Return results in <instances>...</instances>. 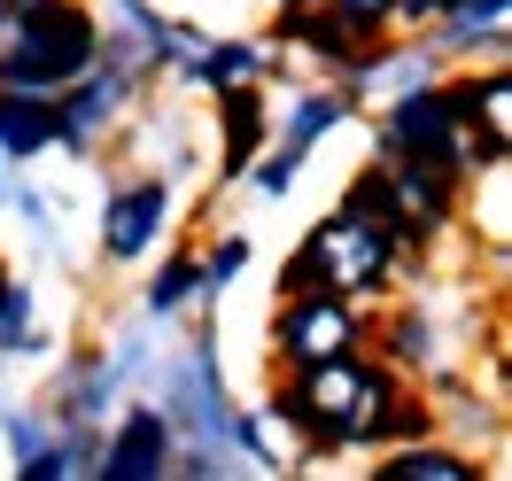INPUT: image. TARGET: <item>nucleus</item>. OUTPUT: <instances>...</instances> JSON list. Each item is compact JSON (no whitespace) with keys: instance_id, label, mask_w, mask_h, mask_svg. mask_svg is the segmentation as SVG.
I'll list each match as a JSON object with an SVG mask.
<instances>
[{"instance_id":"f257e3e1","label":"nucleus","mask_w":512,"mask_h":481,"mask_svg":"<svg viewBox=\"0 0 512 481\" xmlns=\"http://www.w3.org/2000/svg\"><path fill=\"white\" fill-rule=\"evenodd\" d=\"M396 365H365L357 350L319 357V365H295L272 388V419L303 435V450H381V419L396 396Z\"/></svg>"},{"instance_id":"f03ea898","label":"nucleus","mask_w":512,"mask_h":481,"mask_svg":"<svg viewBox=\"0 0 512 481\" xmlns=\"http://www.w3.org/2000/svg\"><path fill=\"white\" fill-rule=\"evenodd\" d=\"M101 47H109V32L94 24V8H78V0H24L0 24V86L55 94V86H70L94 63Z\"/></svg>"},{"instance_id":"7ed1b4c3","label":"nucleus","mask_w":512,"mask_h":481,"mask_svg":"<svg viewBox=\"0 0 512 481\" xmlns=\"http://www.w3.org/2000/svg\"><path fill=\"white\" fill-rule=\"evenodd\" d=\"M396 241L388 233H373L365 218H350V210H334V218H319V233L303 241L288 257V272H280V295H350V303H365V295L388 288V272H396Z\"/></svg>"},{"instance_id":"20e7f679","label":"nucleus","mask_w":512,"mask_h":481,"mask_svg":"<svg viewBox=\"0 0 512 481\" xmlns=\"http://www.w3.org/2000/svg\"><path fill=\"white\" fill-rule=\"evenodd\" d=\"M381 156L427 163V171H450V179L466 171V156H458V117H450V101H443L435 78L388 94V109H381Z\"/></svg>"},{"instance_id":"39448f33","label":"nucleus","mask_w":512,"mask_h":481,"mask_svg":"<svg viewBox=\"0 0 512 481\" xmlns=\"http://www.w3.org/2000/svg\"><path fill=\"white\" fill-rule=\"evenodd\" d=\"M365 342V319H357L350 295H288L280 303V319H272V350H280V373H295V365H319V357H342Z\"/></svg>"},{"instance_id":"423d86ee","label":"nucleus","mask_w":512,"mask_h":481,"mask_svg":"<svg viewBox=\"0 0 512 481\" xmlns=\"http://www.w3.org/2000/svg\"><path fill=\"white\" fill-rule=\"evenodd\" d=\"M388 171V202H396V249H427L450 218H458V179L450 171H427V163L404 156H373Z\"/></svg>"},{"instance_id":"0eeeda50","label":"nucleus","mask_w":512,"mask_h":481,"mask_svg":"<svg viewBox=\"0 0 512 481\" xmlns=\"http://www.w3.org/2000/svg\"><path fill=\"white\" fill-rule=\"evenodd\" d=\"M125 94H132V78L117 63H86L78 70V78H70V86H55V148H70V156H86V148H94L101 140V125H109V117H117V109H125Z\"/></svg>"},{"instance_id":"6e6552de","label":"nucleus","mask_w":512,"mask_h":481,"mask_svg":"<svg viewBox=\"0 0 512 481\" xmlns=\"http://www.w3.org/2000/svg\"><path fill=\"white\" fill-rule=\"evenodd\" d=\"M272 39H280V47H303V55H319V63H334V70H350V78L373 63V47H381V39H365V32H357L350 16H334L326 0L280 8V16H272Z\"/></svg>"},{"instance_id":"1a4fd4ad","label":"nucleus","mask_w":512,"mask_h":481,"mask_svg":"<svg viewBox=\"0 0 512 481\" xmlns=\"http://www.w3.org/2000/svg\"><path fill=\"white\" fill-rule=\"evenodd\" d=\"M163 218H171V187H163V179H132V187H117L109 210H101V249L117 264H140L156 249Z\"/></svg>"},{"instance_id":"9d476101","label":"nucleus","mask_w":512,"mask_h":481,"mask_svg":"<svg viewBox=\"0 0 512 481\" xmlns=\"http://www.w3.org/2000/svg\"><path fill=\"white\" fill-rule=\"evenodd\" d=\"M94 474H109V481H156V474H171V419L148 412V404H132V419H117V435L94 450Z\"/></svg>"},{"instance_id":"9b49d317","label":"nucleus","mask_w":512,"mask_h":481,"mask_svg":"<svg viewBox=\"0 0 512 481\" xmlns=\"http://www.w3.org/2000/svg\"><path fill=\"white\" fill-rule=\"evenodd\" d=\"M427 24H435V47H450V55H505L512 0H443Z\"/></svg>"},{"instance_id":"f8f14e48","label":"nucleus","mask_w":512,"mask_h":481,"mask_svg":"<svg viewBox=\"0 0 512 481\" xmlns=\"http://www.w3.org/2000/svg\"><path fill=\"white\" fill-rule=\"evenodd\" d=\"M450 101L458 132H489V140H512V78L505 70H481V78H435Z\"/></svg>"},{"instance_id":"ddd939ff","label":"nucleus","mask_w":512,"mask_h":481,"mask_svg":"<svg viewBox=\"0 0 512 481\" xmlns=\"http://www.w3.org/2000/svg\"><path fill=\"white\" fill-rule=\"evenodd\" d=\"M218 125H225V179H249V163L264 156V132H272V109L249 86H218Z\"/></svg>"},{"instance_id":"4468645a","label":"nucleus","mask_w":512,"mask_h":481,"mask_svg":"<svg viewBox=\"0 0 512 481\" xmlns=\"http://www.w3.org/2000/svg\"><path fill=\"white\" fill-rule=\"evenodd\" d=\"M55 148V101L32 86H0V163H32Z\"/></svg>"},{"instance_id":"2eb2a0df","label":"nucleus","mask_w":512,"mask_h":481,"mask_svg":"<svg viewBox=\"0 0 512 481\" xmlns=\"http://www.w3.org/2000/svg\"><path fill=\"white\" fill-rule=\"evenodd\" d=\"M381 481H481V466L466 458V450H450V443H396L381 450Z\"/></svg>"},{"instance_id":"dca6fc26","label":"nucleus","mask_w":512,"mask_h":481,"mask_svg":"<svg viewBox=\"0 0 512 481\" xmlns=\"http://www.w3.org/2000/svg\"><path fill=\"white\" fill-rule=\"evenodd\" d=\"M194 86H249V78H264V47H249V39H225V47H210V55H194L187 63Z\"/></svg>"},{"instance_id":"f3484780","label":"nucleus","mask_w":512,"mask_h":481,"mask_svg":"<svg viewBox=\"0 0 512 481\" xmlns=\"http://www.w3.org/2000/svg\"><path fill=\"white\" fill-rule=\"evenodd\" d=\"M350 117V86H319V94H303L295 101V117H288V140L295 148H311V140H326V132Z\"/></svg>"},{"instance_id":"a211bd4d","label":"nucleus","mask_w":512,"mask_h":481,"mask_svg":"<svg viewBox=\"0 0 512 481\" xmlns=\"http://www.w3.org/2000/svg\"><path fill=\"white\" fill-rule=\"evenodd\" d=\"M0 350H39V334H32V288L0 264Z\"/></svg>"},{"instance_id":"6ab92c4d","label":"nucleus","mask_w":512,"mask_h":481,"mask_svg":"<svg viewBox=\"0 0 512 481\" xmlns=\"http://www.w3.org/2000/svg\"><path fill=\"white\" fill-rule=\"evenodd\" d=\"M187 295H202V257H171L156 280H148V311H179Z\"/></svg>"},{"instance_id":"aec40b11","label":"nucleus","mask_w":512,"mask_h":481,"mask_svg":"<svg viewBox=\"0 0 512 481\" xmlns=\"http://www.w3.org/2000/svg\"><path fill=\"white\" fill-rule=\"evenodd\" d=\"M427 357H435V326L419 311H396L388 319V365H427Z\"/></svg>"},{"instance_id":"412c9836","label":"nucleus","mask_w":512,"mask_h":481,"mask_svg":"<svg viewBox=\"0 0 512 481\" xmlns=\"http://www.w3.org/2000/svg\"><path fill=\"white\" fill-rule=\"evenodd\" d=\"M419 435H427V404L396 388V396H388V419H381V450H396V443H419Z\"/></svg>"},{"instance_id":"4be33fe9","label":"nucleus","mask_w":512,"mask_h":481,"mask_svg":"<svg viewBox=\"0 0 512 481\" xmlns=\"http://www.w3.org/2000/svg\"><path fill=\"white\" fill-rule=\"evenodd\" d=\"M303 156H311V148H295V140H280V148H272L264 163H249V179H256L264 194H288V187H295V171H303Z\"/></svg>"},{"instance_id":"5701e85b","label":"nucleus","mask_w":512,"mask_h":481,"mask_svg":"<svg viewBox=\"0 0 512 481\" xmlns=\"http://www.w3.org/2000/svg\"><path fill=\"white\" fill-rule=\"evenodd\" d=\"M334 16H350L365 39H388V24H396V0H326Z\"/></svg>"},{"instance_id":"b1692460","label":"nucleus","mask_w":512,"mask_h":481,"mask_svg":"<svg viewBox=\"0 0 512 481\" xmlns=\"http://www.w3.org/2000/svg\"><path fill=\"white\" fill-rule=\"evenodd\" d=\"M241 264H249V241H218V249L202 257V288H225V280H241Z\"/></svg>"},{"instance_id":"393cba45","label":"nucleus","mask_w":512,"mask_h":481,"mask_svg":"<svg viewBox=\"0 0 512 481\" xmlns=\"http://www.w3.org/2000/svg\"><path fill=\"white\" fill-rule=\"evenodd\" d=\"M443 0H396V24H412V32H427V16H435Z\"/></svg>"},{"instance_id":"a878e982","label":"nucleus","mask_w":512,"mask_h":481,"mask_svg":"<svg viewBox=\"0 0 512 481\" xmlns=\"http://www.w3.org/2000/svg\"><path fill=\"white\" fill-rule=\"evenodd\" d=\"M272 8H303V0H272Z\"/></svg>"}]
</instances>
